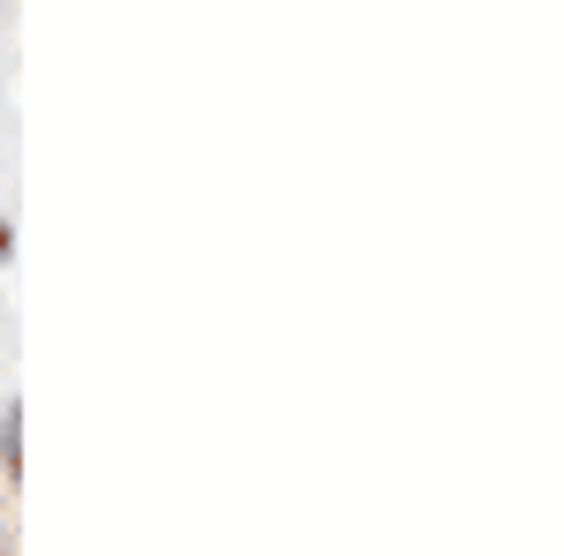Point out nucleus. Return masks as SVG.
Listing matches in <instances>:
<instances>
[{
    "label": "nucleus",
    "mask_w": 564,
    "mask_h": 556,
    "mask_svg": "<svg viewBox=\"0 0 564 556\" xmlns=\"http://www.w3.org/2000/svg\"><path fill=\"white\" fill-rule=\"evenodd\" d=\"M0 467H8V481L23 473V406L8 399V414H0Z\"/></svg>",
    "instance_id": "nucleus-1"
},
{
    "label": "nucleus",
    "mask_w": 564,
    "mask_h": 556,
    "mask_svg": "<svg viewBox=\"0 0 564 556\" xmlns=\"http://www.w3.org/2000/svg\"><path fill=\"white\" fill-rule=\"evenodd\" d=\"M15 257V226H0V263Z\"/></svg>",
    "instance_id": "nucleus-2"
}]
</instances>
